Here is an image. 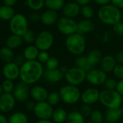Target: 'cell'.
Returning a JSON list of instances; mask_svg holds the SVG:
<instances>
[{"label": "cell", "mask_w": 123, "mask_h": 123, "mask_svg": "<svg viewBox=\"0 0 123 123\" xmlns=\"http://www.w3.org/2000/svg\"><path fill=\"white\" fill-rule=\"evenodd\" d=\"M44 71L42 63L37 60L26 61L20 66V79L28 85L34 84L43 76Z\"/></svg>", "instance_id": "cell-1"}, {"label": "cell", "mask_w": 123, "mask_h": 123, "mask_svg": "<svg viewBox=\"0 0 123 123\" xmlns=\"http://www.w3.org/2000/svg\"><path fill=\"white\" fill-rule=\"evenodd\" d=\"M99 19L104 25L113 26L114 25L121 22L122 13L120 9L117 8L112 4L102 6L97 12Z\"/></svg>", "instance_id": "cell-2"}, {"label": "cell", "mask_w": 123, "mask_h": 123, "mask_svg": "<svg viewBox=\"0 0 123 123\" xmlns=\"http://www.w3.org/2000/svg\"><path fill=\"white\" fill-rule=\"evenodd\" d=\"M65 44L67 51L77 56L81 55L86 48V38L83 35L78 32L67 36Z\"/></svg>", "instance_id": "cell-3"}, {"label": "cell", "mask_w": 123, "mask_h": 123, "mask_svg": "<svg viewBox=\"0 0 123 123\" xmlns=\"http://www.w3.org/2000/svg\"><path fill=\"white\" fill-rule=\"evenodd\" d=\"M99 102L107 109L121 108L122 96L116 90L104 89L100 92Z\"/></svg>", "instance_id": "cell-4"}, {"label": "cell", "mask_w": 123, "mask_h": 123, "mask_svg": "<svg viewBox=\"0 0 123 123\" xmlns=\"http://www.w3.org/2000/svg\"><path fill=\"white\" fill-rule=\"evenodd\" d=\"M59 94L61 101L68 105H75L81 99V92L79 88L70 84L62 86L59 91Z\"/></svg>", "instance_id": "cell-5"}, {"label": "cell", "mask_w": 123, "mask_h": 123, "mask_svg": "<svg viewBox=\"0 0 123 123\" xmlns=\"http://www.w3.org/2000/svg\"><path fill=\"white\" fill-rule=\"evenodd\" d=\"M9 27L12 34L22 37L28 30V21L27 17L22 14H15L9 21Z\"/></svg>", "instance_id": "cell-6"}, {"label": "cell", "mask_w": 123, "mask_h": 123, "mask_svg": "<svg viewBox=\"0 0 123 123\" xmlns=\"http://www.w3.org/2000/svg\"><path fill=\"white\" fill-rule=\"evenodd\" d=\"M87 72L76 66L69 68L65 74V79L68 84L79 86L86 80Z\"/></svg>", "instance_id": "cell-7"}, {"label": "cell", "mask_w": 123, "mask_h": 123, "mask_svg": "<svg viewBox=\"0 0 123 123\" xmlns=\"http://www.w3.org/2000/svg\"><path fill=\"white\" fill-rule=\"evenodd\" d=\"M57 30L67 37L78 32V22L74 19L61 17L57 22Z\"/></svg>", "instance_id": "cell-8"}, {"label": "cell", "mask_w": 123, "mask_h": 123, "mask_svg": "<svg viewBox=\"0 0 123 123\" xmlns=\"http://www.w3.org/2000/svg\"><path fill=\"white\" fill-rule=\"evenodd\" d=\"M54 42L53 34L49 30H43L36 35L34 44L40 51H48L53 46Z\"/></svg>", "instance_id": "cell-9"}, {"label": "cell", "mask_w": 123, "mask_h": 123, "mask_svg": "<svg viewBox=\"0 0 123 123\" xmlns=\"http://www.w3.org/2000/svg\"><path fill=\"white\" fill-rule=\"evenodd\" d=\"M53 107L47 101L36 102L33 113L38 120H51L54 112Z\"/></svg>", "instance_id": "cell-10"}, {"label": "cell", "mask_w": 123, "mask_h": 123, "mask_svg": "<svg viewBox=\"0 0 123 123\" xmlns=\"http://www.w3.org/2000/svg\"><path fill=\"white\" fill-rule=\"evenodd\" d=\"M107 79V74L101 68H92L87 72L86 81L93 86L104 85Z\"/></svg>", "instance_id": "cell-11"}, {"label": "cell", "mask_w": 123, "mask_h": 123, "mask_svg": "<svg viewBox=\"0 0 123 123\" xmlns=\"http://www.w3.org/2000/svg\"><path fill=\"white\" fill-rule=\"evenodd\" d=\"M30 90L29 85L20 81L15 85L12 94L14 95L16 101L20 102H25L28 100L30 97Z\"/></svg>", "instance_id": "cell-12"}, {"label": "cell", "mask_w": 123, "mask_h": 123, "mask_svg": "<svg viewBox=\"0 0 123 123\" xmlns=\"http://www.w3.org/2000/svg\"><path fill=\"white\" fill-rule=\"evenodd\" d=\"M100 92H99L96 88H88L81 94L80 100L83 104L93 105L99 101Z\"/></svg>", "instance_id": "cell-13"}, {"label": "cell", "mask_w": 123, "mask_h": 123, "mask_svg": "<svg viewBox=\"0 0 123 123\" xmlns=\"http://www.w3.org/2000/svg\"><path fill=\"white\" fill-rule=\"evenodd\" d=\"M20 67L13 61L5 63L2 68V74L5 79L12 81L17 80L18 78H20Z\"/></svg>", "instance_id": "cell-14"}, {"label": "cell", "mask_w": 123, "mask_h": 123, "mask_svg": "<svg viewBox=\"0 0 123 123\" xmlns=\"http://www.w3.org/2000/svg\"><path fill=\"white\" fill-rule=\"evenodd\" d=\"M16 103V99L12 93H3L0 96V111L7 113L12 111Z\"/></svg>", "instance_id": "cell-15"}, {"label": "cell", "mask_w": 123, "mask_h": 123, "mask_svg": "<svg viewBox=\"0 0 123 123\" xmlns=\"http://www.w3.org/2000/svg\"><path fill=\"white\" fill-rule=\"evenodd\" d=\"M81 6L75 1H69L65 3L62 9V12L64 17L75 19L80 14Z\"/></svg>", "instance_id": "cell-16"}, {"label": "cell", "mask_w": 123, "mask_h": 123, "mask_svg": "<svg viewBox=\"0 0 123 123\" xmlns=\"http://www.w3.org/2000/svg\"><path fill=\"white\" fill-rule=\"evenodd\" d=\"M49 94V92L45 87L39 85L33 86L30 90V97L36 102L46 101Z\"/></svg>", "instance_id": "cell-17"}, {"label": "cell", "mask_w": 123, "mask_h": 123, "mask_svg": "<svg viewBox=\"0 0 123 123\" xmlns=\"http://www.w3.org/2000/svg\"><path fill=\"white\" fill-rule=\"evenodd\" d=\"M44 79L51 84H57L60 82L65 79V74L59 70V68L54 70H48L44 71L43 76Z\"/></svg>", "instance_id": "cell-18"}, {"label": "cell", "mask_w": 123, "mask_h": 123, "mask_svg": "<svg viewBox=\"0 0 123 123\" xmlns=\"http://www.w3.org/2000/svg\"><path fill=\"white\" fill-rule=\"evenodd\" d=\"M59 18L57 12L51 9H46L41 14V22L46 26H51L57 24Z\"/></svg>", "instance_id": "cell-19"}, {"label": "cell", "mask_w": 123, "mask_h": 123, "mask_svg": "<svg viewBox=\"0 0 123 123\" xmlns=\"http://www.w3.org/2000/svg\"><path fill=\"white\" fill-rule=\"evenodd\" d=\"M99 64L100 68L102 71H104L106 74H109L113 71L117 63L114 56L111 55H107L105 56H103Z\"/></svg>", "instance_id": "cell-20"}, {"label": "cell", "mask_w": 123, "mask_h": 123, "mask_svg": "<svg viewBox=\"0 0 123 123\" xmlns=\"http://www.w3.org/2000/svg\"><path fill=\"white\" fill-rule=\"evenodd\" d=\"M122 118L121 108L116 109H107L104 115L106 123H117Z\"/></svg>", "instance_id": "cell-21"}, {"label": "cell", "mask_w": 123, "mask_h": 123, "mask_svg": "<svg viewBox=\"0 0 123 123\" xmlns=\"http://www.w3.org/2000/svg\"><path fill=\"white\" fill-rule=\"evenodd\" d=\"M94 23L91 19H84L78 22V32L81 35L91 33L94 30Z\"/></svg>", "instance_id": "cell-22"}, {"label": "cell", "mask_w": 123, "mask_h": 123, "mask_svg": "<svg viewBox=\"0 0 123 123\" xmlns=\"http://www.w3.org/2000/svg\"><path fill=\"white\" fill-rule=\"evenodd\" d=\"M40 50L35 45H30L27 46L23 50V55L26 61L37 60Z\"/></svg>", "instance_id": "cell-23"}, {"label": "cell", "mask_w": 123, "mask_h": 123, "mask_svg": "<svg viewBox=\"0 0 123 123\" xmlns=\"http://www.w3.org/2000/svg\"><path fill=\"white\" fill-rule=\"evenodd\" d=\"M86 57H87V59H88V62L90 63V64L94 67L96 66V65L99 64L103 58L101 52L98 49L91 50L87 54Z\"/></svg>", "instance_id": "cell-24"}, {"label": "cell", "mask_w": 123, "mask_h": 123, "mask_svg": "<svg viewBox=\"0 0 123 123\" xmlns=\"http://www.w3.org/2000/svg\"><path fill=\"white\" fill-rule=\"evenodd\" d=\"M68 113L62 108H57L54 110L51 120L54 123H65L67 121Z\"/></svg>", "instance_id": "cell-25"}, {"label": "cell", "mask_w": 123, "mask_h": 123, "mask_svg": "<svg viewBox=\"0 0 123 123\" xmlns=\"http://www.w3.org/2000/svg\"><path fill=\"white\" fill-rule=\"evenodd\" d=\"M22 37L21 36L12 34L9 35L6 40V46L12 50L20 48L22 43Z\"/></svg>", "instance_id": "cell-26"}, {"label": "cell", "mask_w": 123, "mask_h": 123, "mask_svg": "<svg viewBox=\"0 0 123 123\" xmlns=\"http://www.w3.org/2000/svg\"><path fill=\"white\" fill-rule=\"evenodd\" d=\"M15 15V12L13 7L2 5L0 6V19L4 21H10Z\"/></svg>", "instance_id": "cell-27"}, {"label": "cell", "mask_w": 123, "mask_h": 123, "mask_svg": "<svg viewBox=\"0 0 123 123\" xmlns=\"http://www.w3.org/2000/svg\"><path fill=\"white\" fill-rule=\"evenodd\" d=\"M14 53L13 50L5 46L0 49V59L5 63L12 62L14 58Z\"/></svg>", "instance_id": "cell-28"}, {"label": "cell", "mask_w": 123, "mask_h": 123, "mask_svg": "<svg viewBox=\"0 0 123 123\" xmlns=\"http://www.w3.org/2000/svg\"><path fill=\"white\" fill-rule=\"evenodd\" d=\"M75 65L76 67L80 68L84 71H86V72L89 71L90 70H91L92 68H94V67L92 66L90 63L88 62L86 55H79L77 57V58L75 61Z\"/></svg>", "instance_id": "cell-29"}, {"label": "cell", "mask_w": 123, "mask_h": 123, "mask_svg": "<svg viewBox=\"0 0 123 123\" xmlns=\"http://www.w3.org/2000/svg\"><path fill=\"white\" fill-rule=\"evenodd\" d=\"M8 123H28V117L24 112H16L9 116Z\"/></svg>", "instance_id": "cell-30"}, {"label": "cell", "mask_w": 123, "mask_h": 123, "mask_svg": "<svg viewBox=\"0 0 123 123\" xmlns=\"http://www.w3.org/2000/svg\"><path fill=\"white\" fill-rule=\"evenodd\" d=\"M45 6L47 9L54 11L62 10L65 4V0H44Z\"/></svg>", "instance_id": "cell-31"}, {"label": "cell", "mask_w": 123, "mask_h": 123, "mask_svg": "<svg viewBox=\"0 0 123 123\" xmlns=\"http://www.w3.org/2000/svg\"><path fill=\"white\" fill-rule=\"evenodd\" d=\"M66 123H86L85 117L80 111H72L68 113Z\"/></svg>", "instance_id": "cell-32"}, {"label": "cell", "mask_w": 123, "mask_h": 123, "mask_svg": "<svg viewBox=\"0 0 123 123\" xmlns=\"http://www.w3.org/2000/svg\"><path fill=\"white\" fill-rule=\"evenodd\" d=\"M26 5L32 10L39 11L45 6L44 0H27Z\"/></svg>", "instance_id": "cell-33"}, {"label": "cell", "mask_w": 123, "mask_h": 123, "mask_svg": "<svg viewBox=\"0 0 123 123\" xmlns=\"http://www.w3.org/2000/svg\"><path fill=\"white\" fill-rule=\"evenodd\" d=\"M89 117L90 121L94 123H104V121L105 120L104 115L99 110H94Z\"/></svg>", "instance_id": "cell-34"}, {"label": "cell", "mask_w": 123, "mask_h": 123, "mask_svg": "<svg viewBox=\"0 0 123 123\" xmlns=\"http://www.w3.org/2000/svg\"><path fill=\"white\" fill-rule=\"evenodd\" d=\"M80 14L84 17V19H91L94 17V8L91 6H90L89 4L83 6H81Z\"/></svg>", "instance_id": "cell-35"}, {"label": "cell", "mask_w": 123, "mask_h": 123, "mask_svg": "<svg viewBox=\"0 0 123 123\" xmlns=\"http://www.w3.org/2000/svg\"><path fill=\"white\" fill-rule=\"evenodd\" d=\"M46 101L52 107L57 105L61 102V98H60V95H59V92H53L49 93Z\"/></svg>", "instance_id": "cell-36"}, {"label": "cell", "mask_w": 123, "mask_h": 123, "mask_svg": "<svg viewBox=\"0 0 123 123\" xmlns=\"http://www.w3.org/2000/svg\"><path fill=\"white\" fill-rule=\"evenodd\" d=\"M1 87H2V90L4 93H12L13 92L14 89L15 85L13 81L5 79L1 84Z\"/></svg>", "instance_id": "cell-37"}, {"label": "cell", "mask_w": 123, "mask_h": 123, "mask_svg": "<svg viewBox=\"0 0 123 123\" xmlns=\"http://www.w3.org/2000/svg\"><path fill=\"white\" fill-rule=\"evenodd\" d=\"M46 68L48 70H54L59 68V62L56 57H50L48 61L45 63Z\"/></svg>", "instance_id": "cell-38"}, {"label": "cell", "mask_w": 123, "mask_h": 123, "mask_svg": "<svg viewBox=\"0 0 123 123\" xmlns=\"http://www.w3.org/2000/svg\"><path fill=\"white\" fill-rule=\"evenodd\" d=\"M22 37L23 41H25V43H29V44H32V43H35L36 39V34H35L33 31L28 30L22 35Z\"/></svg>", "instance_id": "cell-39"}, {"label": "cell", "mask_w": 123, "mask_h": 123, "mask_svg": "<svg viewBox=\"0 0 123 123\" xmlns=\"http://www.w3.org/2000/svg\"><path fill=\"white\" fill-rule=\"evenodd\" d=\"M117 81L113 78H107L105 81L104 86L105 89L107 90H116Z\"/></svg>", "instance_id": "cell-40"}, {"label": "cell", "mask_w": 123, "mask_h": 123, "mask_svg": "<svg viewBox=\"0 0 123 123\" xmlns=\"http://www.w3.org/2000/svg\"><path fill=\"white\" fill-rule=\"evenodd\" d=\"M114 76L119 79H123V65L122 64H117L116 66L115 67L113 71H112Z\"/></svg>", "instance_id": "cell-41"}, {"label": "cell", "mask_w": 123, "mask_h": 123, "mask_svg": "<svg viewBox=\"0 0 123 123\" xmlns=\"http://www.w3.org/2000/svg\"><path fill=\"white\" fill-rule=\"evenodd\" d=\"M93 110L91 108V105H88L86 104H83L80 108V113L86 117L88 116H90L91 112H92Z\"/></svg>", "instance_id": "cell-42"}, {"label": "cell", "mask_w": 123, "mask_h": 123, "mask_svg": "<svg viewBox=\"0 0 123 123\" xmlns=\"http://www.w3.org/2000/svg\"><path fill=\"white\" fill-rule=\"evenodd\" d=\"M112 31L114 34L117 36H123V22H120L112 26Z\"/></svg>", "instance_id": "cell-43"}, {"label": "cell", "mask_w": 123, "mask_h": 123, "mask_svg": "<svg viewBox=\"0 0 123 123\" xmlns=\"http://www.w3.org/2000/svg\"><path fill=\"white\" fill-rule=\"evenodd\" d=\"M49 58L50 55L47 51H40L37 58V61L43 64V63H46L49 59Z\"/></svg>", "instance_id": "cell-44"}, {"label": "cell", "mask_w": 123, "mask_h": 123, "mask_svg": "<svg viewBox=\"0 0 123 123\" xmlns=\"http://www.w3.org/2000/svg\"><path fill=\"white\" fill-rule=\"evenodd\" d=\"M25 61H26V60H25V58L23 54H19V55H16V56L14 57V61H13V62H14V63H15L17 66H19L20 67Z\"/></svg>", "instance_id": "cell-45"}, {"label": "cell", "mask_w": 123, "mask_h": 123, "mask_svg": "<svg viewBox=\"0 0 123 123\" xmlns=\"http://www.w3.org/2000/svg\"><path fill=\"white\" fill-rule=\"evenodd\" d=\"M36 106V103L33 101H27L25 102V107L28 111H33Z\"/></svg>", "instance_id": "cell-46"}, {"label": "cell", "mask_w": 123, "mask_h": 123, "mask_svg": "<svg viewBox=\"0 0 123 123\" xmlns=\"http://www.w3.org/2000/svg\"><path fill=\"white\" fill-rule=\"evenodd\" d=\"M116 91L123 97V79H120L117 81V88H116Z\"/></svg>", "instance_id": "cell-47"}, {"label": "cell", "mask_w": 123, "mask_h": 123, "mask_svg": "<svg viewBox=\"0 0 123 123\" xmlns=\"http://www.w3.org/2000/svg\"><path fill=\"white\" fill-rule=\"evenodd\" d=\"M115 59L116 61L118 64H122L123 65V50H120L119 51L116 55H115Z\"/></svg>", "instance_id": "cell-48"}, {"label": "cell", "mask_w": 123, "mask_h": 123, "mask_svg": "<svg viewBox=\"0 0 123 123\" xmlns=\"http://www.w3.org/2000/svg\"><path fill=\"white\" fill-rule=\"evenodd\" d=\"M30 19L34 22L41 21V14H39L38 13H33L30 15Z\"/></svg>", "instance_id": "cell-49"}, {"label": "cell", "mask_w": 123, "mask_h": 123, "mask_svg": "<svg viewBox=\"0 0 123 123\" xmlns=\"http://www.w3.org/2000/svg\"><path fill=\"white\" fill-rule=\"evenodd\" d=\"M111 4L119 9H123V0H111Z\"/></svg>", "instance_id": "cell-50"}, {"label": "cell", "mask_w": 123, "mask_h": 123, "mask_svg": "<svg viewBox=\"0 0 123 123\" xmlns=\"http://www.w3.org/2000/svg\"><path fill=\"white\" fill-rule=\"evenodd\" d=\"M96 4L100 5L101 6L109 4L111 3V0H93Z\"/></svg>", "instance_id": "cell-51"}, {"label": "cell", "mask_w": 123, "mask_h": 123, "mask_svg": "<svg viewBox=\"0 0 123 123\" xmlns=\"http://www.w3.org/2000/svg\"><path fill=\"white\" fill-rule=\"evenodd\" d=\"M17 1V0H3V3L4 5L12 6V7H13L16 4Z\"/></svg>", "instance_id": "cell-52"}, {"label": "cell", "mask_w": 123, "mask_h": 123, "mask_svg": "<svg viewBox=\"0 0 123 123\" xmlns=\"http://www.w3.org/2000/svg\"><path fill=\"white\" fill-rule=\"evenodd\" d=\"M91 1H92V0H75V1L77 2L80 6H83L89 4V3H90Z\"/></svg>", "instance_id": "cell-53"}, {"label": "cell", "mask_w": 123, "mask_h": 123, "mask_svg": "<svg viewBox=\"0 0 123 123\" xmlns=\"http://www.w3.org/2000/svg\"><path fill=\"white\" fill-rule=\"evenodd\" d=\"M0 123H8V118L3 114H0Z\"/></svg>", "instance_id": "cell-54"}, {"label": "cell", "mask_w": 123, "mask_h": 123, "mask_svg": "<svg viewBox=\"0 0 123 123\" xmlns=\"http://www.w3.org/2000/svg\"><path fill=\"white\" fill-rule=\"evenodd\" d=\"M59 70H60V71H61L64 74H65L67 73V71L69 70V68H67L66 66H62L59 67Z\"/></svg>", "instance_id": "cell-55"}, {"label": "cell", "mask_w": 123, "mask_h": 123, "mask_svg": "<svg viewBox=\"0 0 123 123\" xmlns=\"http://www.w3.org/2000/svg\"><path fill=\"white\" fill-rule=\"evenodd\" d=\"M36 123H54L51 120H38Z\"/></svg>", "instance_id": "cell-56"}, {"label": "cell", "mask_w": 123, "mask_h": 123, "mask_svg": "<svg viewBox=\"0 0 123 123\" xmlns=\"http://www.w3.org/2000/svg\"><path fill=\"white\" fill-rule=\"evenodd\" d=\"M3 90H2V87H1V84H0V96L3 94Z\"/></svg>", "instance_id": "cell-57"}, {"label": "cell", "mask_w": 123, "mask_h": 123, "mask_svg": "<svg viewBox=\"0 0 123 123\" xmlns=\"http://www.w3.org/2000/svg\"><path fill=\"white\" fill-rule=\"evenodd\" d=\"M121 110H122V119L123 120V107H121Z\"/></svg>", "instance_id": "cell-58"}, {"label": "cell", "mask_w": 123, "mask_h": 123, "mask_svg": "<svg viewBox=\"0 0 123 123\" xmlns=\"http://www.w3.org/2000/svg\"><path fill=\"white\" fill-rule=\"evenodd\" d=\"M86 123H92L91 121H88V122H86Z\"/></svg>", "instance_id": "cell-59"}, {"label": "cell", "mask_w": 123, "mask_h": 123, "mask_svg": "<svg viewBox=\"0 0 123 123\" xmlns=\"http://www.w3.org/2000/svg\"><path fill=\"white\" fill-rule=\"evenodd\" d=\"M122 102H123V96L122 97Z\"/></svg>", "instance_id": "cell-60"}, {"label": "cell", "mask_w": 123, "mask_h": 123, "mask_svg": "<svg viewBox=\"0 0 123 123\" xmlns=\"http://www.w3.org/2000/svg\"></svg>", "instance_id": "cell-61"}]
</instances>
